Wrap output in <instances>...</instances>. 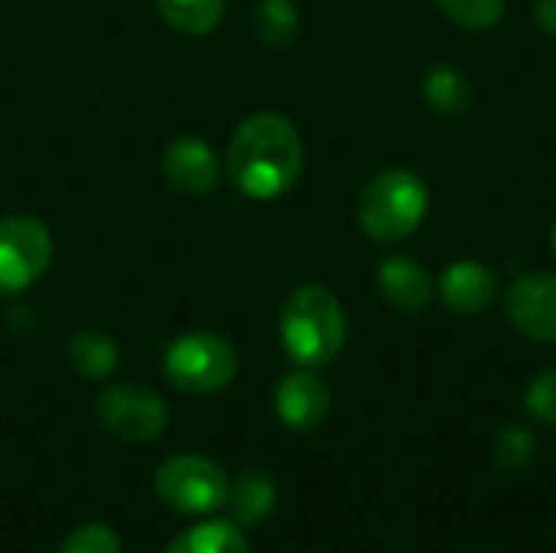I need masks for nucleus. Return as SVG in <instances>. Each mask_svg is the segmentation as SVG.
I'll return each instance as SVG.
<instances>
[{
	"instance_id": "nucleus-1",
	"label": "nucleus",
	"mask_w": 556,
	"mask_h": 553,
	"mask_svg": "<svg viewBox=\"0 0 556 553\" xmlns=\"http://www.w3.org/2000/svg\"><path fill=\"white\" fill-rule=\"evenodd\" d=\"M228 176L248 199H277L290 192L303 173L300 130L270 111L251 114L238 124L228 143Z\"/></svg>"
},
{
	"instance_id": "nucleus-2",
	"label": "nucleus",
	"mask_w": 556,
	"mask_h": 553,
	"mask_svg": "<svg viewBox=\"0 0 556 553\" xmlns=\"http://www.w3.org/2000/svg\"><path fill=\"white\" fill-rule=\"evenodd\" d=\"M349 336L345 310L323 284L296 287L280 310V342L296 368H326Z\"/></svg>"
},
{
	"instance_id": "nucleus-3",
	"label": "nucleus",
	"mask_w": 556,
	"mask_h": 553,
	"mask_svg": "<svg viewBox=\"0 0 556 553\" xmlns=\"http://www.w3.org/2000/svg\"><path fill=\"white\" fill-rule=\"evenodd\" d=\"M427 209L430 189L417 173L384 169L358 196V225L371 241L397 244L424 225Z\"/></svg>"
},
{
	"instance_id": "nucleus-4",
	"label": "nucleus",
	"mask_w": 556,
	"mask_h": 553,
	"mask_svg": "<svg viewBox=\"0 0 556 553\" xmlns=\"http://www.w3.org/2000/svg\"><path fill=\"white\" fill-rule=\"evenodd\" d=\"M228 486L231 482L225 469L208 456H195V453L169 456L153 476V489L160 502L189 518L222 512L228 499Z\"/></svg>"
},
{
	"instance_id": "nucleus-5",
	"label": "nucleus",
	"mask_w": 556,
	"mask_h": 553,
	"mask_svg": "<svg viewBox=\"0 0 556 553\" xmlns=\"http://www.w3.org/2000/svg\"><path fill=\"white\" fill-rule=\"evenodd\" d=\"M166 378L186 394H215L225 391L238 375V352L228 339L212 332L179 336L163 359Z\"/></svg>"
},
{
	"instance_id": "nucleus-6",
	"label": "nucleus",
	"mask_w": 556,
	"mask_h": 553,
	"mask_svg": "<svg viewBox=\"0 0 556 553\" xmlns=\"http://www.w3.org/2000/svg\"><path fill=\"white\" fill-rule=\"evenodd\" d=\"M52 264V235L33 215L0 218V293H20Z\"/></svg>"
},
{
	"instance_id": "nucleus-7",
	"label": "nucleus",
	"mask_w": 556,
	"mask_h": 553,
	"mask_svg": "<svg viewBox=\"0 0 556 553\" xmlns=\"http://www.w3.org/2000/svg\"><path fill=\"white\" fill-rule=\"evenodd\" d=\"M98 420L124 443H150L166 430V404L143 385H114L98 398Z\"/></svg>"
},
{
	"instance_id": "nucleus-8",
	"label": "nucleus",
	"mask_w": 556,
	"mask_h": 553,
	"mask_svg": "<svg viewBox=\"0 0 556 553\" xmlns=\"http://www.w3.org/2000/svg\"><path fill=\"white\" fill-rule=\"evenodd\" d=\"M508 323L531 342H556V277L525 274L508 287Z\"/></svg>"
},
{
	"instance_id": "nucleus-9",
	"label": "nucleus",
	"mask_w": 556,
	"mask_h": 553,
	"mask_svg": "<svg viewBox=\"0 0 556 553\" xmlns=\"http://www.w3.org/2000/svg\"><path fill=\"white\" fill-rule=\"evenodd\" d=\"M274 407L283 427L309 433L329 417V388L313 375V368H296L277 385Z\"/></svg>"
},
{
	"instance_id": "nucleus-10",
	"label": "nucleus",
	"mask_w": 556,
	"mask_h": 553,
	"mask_svg": "<svg viewBox=\"0 0 556 553\" xmlns=\"http://www.w3.org/2000/svg\"><path fill=\"white\" fill-rule=\"evenodd\" d=\"M163 176L173 189L205 196L218 186L222 166L215 150L199 137H176L163 153Z\"/></svg>"
},
{
	"instance_id": "nucleus-11",
	"label": "nucleus",
	"mask_w": 556,
	"mask_h": 553,
	"mask_svg": "<svg viewBox=\"0 0 556 553\" xmlns=\"http://www.w3.org/2000/svg\"><path fill=\"white\" fill-rule=\"evenodd\" d=\"M378 290L388 300L391 310L404 313V316H417L430 306L437 287L430 271L407 254H394L388 261H381L378 267Z\"/></svg>"
},
{
	"instance_id": "nucleus-12",
	"label": "nucleus",
	"mask_w": 556,
	"mask_h": 553,
	"mask_svg": "<svg viewBox=\"0 0 556 553\" xmlns=\"http://www.w3.org/2000/svg\"><path fill=\"white\" fill-rule=\"evenodd\" d=\"M437 293L446 303V310H453L459 316H476L495 303L498 277L482 261H456L443 271Z\"/></svg>"
},
{
	"instance_id": "nucleus-13",
	"label": "nucleus",
	"mask_w": 556,
	"mask_h": 553,
	"mask_svg": "<svg viewBox=\"0 0 556 553\" xmlns=\"http://www.w3.org/2000/svg\"><path fill=\"white\" fill-rule=\"evenodd\" d=\"M274 505H277V486L261 469H248L228 486L225 508L238 528L241 525H261L274 512Z\"/></svg>"
},
{
	"instance_id": "nucleus-14",
	"label": "nucleus",
	"mask_w": 556,
	"mask_h": 553,
	"mask_svg": "<svg viewBox=\"0 0 556 553\" xmlns=\"http://www.w3.org/2000/svg\"><path fill=\"white\" fill-rule=\"evenodd\" d=\"M472 98H476V88H472L469 75L456 65H433L424 75V101L443 117L466 114Z\"/></svg>"
},
{
	"instance_id": "nucleus-15",
	"label": "nucleus",
	"mask_w": 556,
	"mask_h": 553,
	"mask_svg": "<svg viewBox=\"0 0 556 553\" xmlns=\"http://www.w3.org/2000/svg\"><path fill=\"white\" fill-rule=\"evenodd\" d=\"M68 365L81 375V378H108L114 368H117V345L111 336L98 332V329H88V332H78L72 336L68 342Z\"/></svg>"
},
{
	"instance_id": "nucleus-16",
	"label": "nucleus",
	"mask_w": 556,
	"mask_h": 553,
	"mask_svg": "<svg viewBox=\"0 0 556 553\" xmlns=\"http://www.w3.org/2000/svg\"><path fill=\"white\" fill-rule=\"evenodd\" d=\"M166 553H251L235 521H205L179 535Z\"/></svg>"
},
{
	"instance_id": "nucleus-17",
	"label": "nucleus",
	"mask_w": 556,
	"mask_h": 553,
	"mask_svg": "<svg viewBox=\"0 0 556 553\" xmlns=\"http://www.w3.org/2000/svg\"><path fill=\"white\" fill-rule=\"evenodd\" d=\"M156 10L173 29L189 36H205L222 23L225 0H156Z\"/></svg>"
},
{
	"instance_id": "nucleus-18",
	"label": "nucleus",
	"mask_w": 556,
	"mask_h": 553,
	"mask_svg": "<svg viewBox=\"0 0 556 553\" xmlns=\"http://www.w3.org/2000/svg\"><path fill=\"white\" fill-rule=\"evenodd\" d=\"M254 33L267 46H290L300 33V13L293 0H264L254 10Z\"/></svg>"
},
{
	"instance_id": "nucleus-19",
	"label": "nucleus",
	"mask_w": 556,
	"mask_h": 553,
	"mask_svg": "<svg viewBox=\"0 0 556 553\" xmlns=\"http://www.w3.org/2000/svg\"><path fill=\"white\" fill-rule=\"evenodd\" d=\"M492 456H495V466H498V469H505V473H521V469H528V466L534 463V456H538V437H534L528 427L511 424V427H505V430L495 437Z\"/></svg>"
},
{
	"instance_id": "nucleus-20",
	"label": "nucleus",
	"mask_w": 556,
	"mask_h": 553,
	"mask_svg": "<svg viewBox=\"0 0 556 553\" xmlns=\"http://www.w3.org/2000/svg\"><path fill=\"white\" fill-rule=\"evenodd\" d=\"M456 26L469 33H485L505 16V0H433Z\"/></svg>"
},
{
	"instance_id": "nucleus-21",
	"label": "nucleus",
	"mask_w": 556,
	"mask_h": 553,
	"mask_svg": "<svg viewBox=\"0 0 556 553\" xmlns=\"http://www.w3.org/2000/svg\"><path fill=\"white\" fill-rule=\"evenodd\" d=\"M525 407L534 420L556 427V368L541 372L531 385H528V394H525Z\"/></svg>"
},
{
	"instance_id": "nucleus-22",
	"label": "nucleus",
	"mask_w": 556,
	"mask_h": 553,
	"mask_svg": "<svg viewBox=\"0 0 556 553\" xmlns=\"http://www.w3.org/2000/svg\"><path fill=\"white\" fill-rule=\"evenodd\" d=\"M59 553H121V538L104 525H85L65 538Z\"/></svg>"
},
{
	"instance_id": "nucleus-23",
	"label": "nucleus",
	"mask_w": 556,
	"mask_h": 553,
	"mask_svg": "<svg viewBox=\"0 0 556 553\" xmlns=\"http://www.w3.org/2000/svg\"><path fill=\"white\" fill-rule=\"evenodd\" d=\"M534 20H538V26H541L547 36H556V0H538Z\"/></svg>"
},
{
	"instance_id": "nucleus-24",
	"label": "nucleus",
	"mask_w": 556,
	"mask_h": 553,
	"mask_svg": "<svg viewBox=\"0 0 556 553\" xmlns=\"http://www.w3.org/2000/svg\"><path fill=\"white\" fill-rule=\"evenodd\" d=\"M551 244H554V254H556V225H554V235H551Z\"/></svg>"
}]
</instances>
